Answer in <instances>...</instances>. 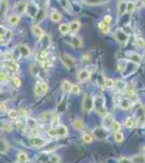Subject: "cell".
Returning a JSON list of instances; mask_svg holds the SVG:
<instances>
[{
    "label": "cell",
    "mask_w": 145,
    "mask_h": 163,
    "mask_svg": "<svg viewBox=\"0 0 145 163\" xmlns=\"http://www.w3.org/2000/svg\"><path fill=\"white\" fill-rule=\"evenodd\" d=\"M50 17H51V20L53 22H60L61 19H62V14H61L60 11H57V10H53L50 14Z\"/></svg>",
    "instance_id": "cell-17"
},
{
    "label": "cell",
    "mask_w": 145,
    "mask_h": 163,
    "mask_svg": "<svg viewBox=\"0 0 145 163\" xmlns=\"http://www.w3.org/2000/svg\"><path fill=\"white\" fill-rule=\"evenodd\" d=\"M127 96H128V97H132V98H135V97H137V95H135V93H134L133 90H128V91H127Z\"/></svg>",
    "instance_id": "cell-52"
},
{
    "label": "cell",
    "mask_w": 145,
    "mask_h": 163,
    "mask_svg": "<svg viewBox=\"0 0 145 163\" xmlns=\"http://www.w3.org/2000/svg\"><path fill=\"white\" fill-rule=\"evenodd\" d=\"M113 122H114V117H113V115L106 113V114L104 115V119H103V128L106 129V131L107 129L111 128Z\"/></svg>",
    "instance_id": "cell-7"
},
{
    "label": "cell",
    "mask_w": 145,
    "mask_h": 163,
    "mask_svg": "<svg viewBox=\"0 0 145 163\" xmlns=\"http://www.w3.org/2000/svg\"><path fill=\"white\" fill-rule=\"evenodd\" d=\"M135 45L137 47H144L145 46V40L143 38H137L135 40Z\"/></svg>",
    "instance_id": "cell-47"
},
{
    "label": "cell",
    "mask_w": 145,
    "mask_h": 163,
    "mask_svg": "<svg viewBox=\"0 0 145 163\" xmlns=\"http://www.w3.org/2000/svg\"><path fill=\"white\" fill-rule=\"evenodd\" d=\"M61 60H62L64 66L67 70H70L72 66L75 65V60H74V58L70 57L69 55H67V53H62V55H61Z\"/></svg>",
    "instance_id": "cell-4"
},
{
    "label": "cell",
    "mask_w": 145,
    "mask_h": 163,
    "mask_svg": "<svg viewBox=\"0 0 145 163\" xmlns=\"http://www.w3.org/2000/svg\"><path fill=\"white\" fill-rule=\"evenodd\" d=\"M111 22V15H105V17H104V19H103V23H105L106 25H108Z\"/></svg>",
    "instance_id": "cell-48"
},
{
    "label": "cell",
    "mask_w": 145,
    "mask_h": 163,
    "mask_svg": "<svg viewBox=\"0 0 145 163\" xmlns=\"http://www.w3.org/2000/svg\"><path fill=\"white\" fill-rule=\"evenodd\" d=\"M72 44H74V46H75L76 48L82 47V45H83V43H82V38H81V37H76V38L74 39Z\"/></svg>",
    "instance_id": "cell-37"
},
{
    "label": "cell",
    "mask_w": 145,
    "mask_h": 163,
    "mask_svg": "<svg viewBox=\"0 0 145 163\" xmlns=\"http://www.w3.org/2000/svg\"><path fill=\"white\" fill-rule=\"evenodd\" d=\"M82 140H83L85 144H91L92 140H93V135H92V134H89V133L85 134V135L82 136Z\"/></svg>",
    "instance_id": "cell-29"
},
{
    "label": "cell",
    "mask_w": 145,
    "mask_h": 163,
    "mask_svg": "<svg viewBox=\"0 0 145 163\" xmlns=\"http://www.w3.org/2000/svg\"><path fill=\"white\" fill-rule=\"evenodd\" d=\"M26 123H27V126H28V128H30V129L37 128V122H36V120H34L33 117H28Z\"/></svg>",
    "instance_id": "cell-27"
},
{
    "label": "cell",
    "mask_w": 145,
    "mask_h": 163,
    "mask_svg": "<svg viewBox=\"0 0 145 163\" xmlns=\"http://www.w3.org/2000/svg\"><path fill=\"white\" fill-rule=\"evenodd\" d=\"M7 110V106L4 102H0V112H4Z\"/></svg>",
    "instance_id": "cell-53"
},
{
    "label": "cell",
    "mask_w": 145,
    "mask_h": 163,
    "mask_svg": "<svg viewBox=\"0 0 145 163\" xmlns=\"http://www.w3.org/2000/svg\"><path fill=\"white\" fill-rule=\"evenodd\" d=\"M5 43H7V40H5V38H4V36L0 35V45H4Z\"/></svg>",
    "instance_id": "cell-56"
},
{
    "label": "cell",
    "mask_w": 145,
    "mask_h": 163,
    "mask_svg": "<svg viewBox=\"0 0 145 163\" xmlns=\"http://www.w3.org/2000/svg\"><path fill=\"white\" fill-rule=\"evenodd\" d=\"M140 1H142V2H145V0H140Z\"/></svg>",
    "instance_id": "cell-58"
},
{
    "label": "cell",
    "mask_w": 145,
    "mask_h": 163,
    "mask_svg": "<svg viewBox=\"0 0 145 163\" xmlns=\"http://www.w3.org/2000/svg\"><path fill=\"white\" fill-rule=\"evenodd\" d=\"M94 136L98 139H104L107 137V132L104 128H96L94 131Z\"/></svg>",
    "instance_id": "cell-13"
},
{
    "label": "cell",
    "mask_w": 145,
    "mask_h": 163,
    "mask_svg": "<svg viewBox=\"0 0 145 163\" xmlns=\"http://www.w3.org/2000/svg\"><path fill=\"white\" fill-rule=\"evenodd\" d=\"M30 145L33 147H35V148H41V147L46 146V144H47V142L43 139V138H40V137H31L30 138Z\"/></svg>",
    "instance_id": "cell-6"
},
{
    "label": "cell",
    "mask_w": 145,
    "mask_h": 163,
    "mask_svg": "<svg viewBox=\"0 0 145 163\" xmlns=\"http://www.w3.org/2000/svg\"><path fill=\"white\" fill-rule=\"evenodd\" d=\"M25 11L29 13L31 17H35V15H37V13H38V9L37 7L33 3H27L26 4V8H25Z\"/></svg>",
    "instance_id": "cell-10"
},
{
    "label": "cell",
    "mask_w": 145,
    "mask_h": 163,
    "mask_svg": "<svg viewBox=\"0 0 145 163\" xmlns=\"http://www.w3.org/2000/svg\"><path fill=\"white\" fill-rule=\"evenodd\" d=\"M115 38L119 44H124H124H127V41L129 40V35L126 34L124 30H120V28H119V30H116Z\"/></svg>",
    "instance_id": "cell-5"
},
{
    "label": "cell",
    "mask_w": 145,
    "mask_h": 163,
    "mask_svg": "<svg viewBox=\"0 0 145 163\" xmlns=\"http://www.w3.org/2000/svg\"><path fill=\"white\" fill-rule=\"evenodd\" d=\"M29 73L31 74V76H35V77H37L39 74V69L37 68V65L35 64V63H31L29 66Z\"/></svg>",
    "instance_id": "cell-26"
},
{
    "label": "cell",
    "mask_w": 145,
    "mask_h": 163,
    "mask_svg": "<svg viewBox=\"0 0 145 163\" xmlns=\"http://www.w3.org/2000/svg\"><path fill=\"white\" fill-rule=\"evenodd\" d=\"M134 8H135V3L132 1H128L126 4V11L128 13H132L134 11Z\"/></svg>",
    "instance_id": "cell-31"
},
{
    "label": "cell",
    "mask_w": 145,
    "mask_h": 163,
    "mask_svg": "<svg viewBox=\"0 0 145 163\" xmlns=\"http://www.w3.org/2000/svg\"><path fill=\"white\" fill-rule=\"evenodd\" d=\"M119 163H132L131 162V160L128 159V158H121L119 160Z\"/></svg>",
    "instance_id": "cell-54"
},
{
    "label": "cell",
    "mask_w": 145,
    "mask_h": 163,
    "mask_svg": "<svg viewBox=\"0 0 145 163\" xmlns=\"http://www.w3.org/2000/svg\"><path fill=\"white\" fill-rule=\"evenodd\" d=\"M124 126H126L127 128H132L133 126H134V122H133L132 117H127V119H126Z\"/></svg>",
    "instance_id": "cell-38"
},
{
    "label": "cell",
    "mask_w": 145,
    "mask_h": 163,
    "mask_svg": "<svg viewBox=\"0 0 145 163\" xmlns=\"http://www.w3.org/2000/svg\"><path fill=\"white\" fill-rule=\"evenodd\" d=\"M31 32H33V34L35 35V36H37L38 38H40V37H42L43 35V30L42 28L40 27L39 25H37V24H35V25L31 26Z\"/></svg>",
    "instance_id": "cell-12"
},
{
    "label": "cell",
    "mask_w": 145,
    "mask_h": 163,
    "mask_svg": "<svg viewBox=\"0 0 145 163\" xmlns=\"http://www.w3.org/2000/svg\"><path fill=\"white\" fill-rule=\"evenodd\" d=\"M90 77V72L88 70L82 69L77 73V81L78 82H85Z\"/></svg>",
    "instance_id": "cell-9"
},
{
    "label": "cell",
    "mask_w": 145,
    "mask_h": 163,
    "mask_svg": "<svg viewBox=\"0 0 145 163\" xmlns=\"http://www.w3.org/2000/svg\"><path fill=\"white\" fill-rule=\"evenodd\" d=\"M114 83H115V82L113 81L111 78H106V79L104 81V86H105L106 88H111V87L114 86Z\"/></svg>",
    "instance_id": "cell-40"
},
{
    "label": "cell",
    "mask_w": 145,
    "mask_h": 163,
    "mask_svg": "<svg viewBox=\"0 0 145 163\" xmlns=\"http://www.w3.org/2000/svg\"><path fill=\"white\" fill-rule=\"evenodd\" d=\"M119 104H120V108L124 109V110H129L131 108V101L129 99H121Z\"/></svg>",
    "instance_id": "cell-20"
},
{
    "label": "cell",
    "mask_w": 145,
    "mask_h": 163,
    "mask_svg": "<svg viewBox=\"0 0 145 163\" xmlns=\"http://www.w3.org/2000/svg\"><path fill=\"white\" fill-rule=\"evenodd\" d=\"M72 125H74V127H75L77 131H83V129H85V124H83V121L81 120L80 117H77V119H75V120H74V123H72Z\"/></svg>",
    "instance_id": "cell-14"
},
{
    "label": "cell",
    "mask_w": 145,
    "mask_h": 163,
    "mask_svg": "<svg viewBox=\"0 0 145 163\" xmlns=\"http://www.w3.org/2000/svg\"><path fill=\"white\" fill-rule=\"evenodd\" d=\"M41 87H42L43 94H44V93H47L48 91V84L47 83H41Z\"/></svg>",
    "instance_id": "cell-55"
},
{
    "label": "cell",
    "mask_w": 145,
    "mask_h": 163,
    "mask_svg": "<svg viewBox=\"0 0 145 163\" xmlns=\"http://www.w3.org/2000/svg\"><path fill=\"white\" fill-rule=\"evenodd\" d=\"M72 84H70V82L67 81V79H64V81H62V91L64 93V94H67V93H69L70 91V88H72Z\"/></svg>",
    "instance_id": "cell-16"
},
{
    "label": "cell",
    "mask_w": 145,
    "mask_h": 163,
    "mask_svg": "<svg viewBox=\"0 0 145 163\" xmlns=\"http://www.w3.org/2000/svg\"><path fill=\"white\" fill-rule=\"evenodd\" d=\"M118 14H119V17L121 15H124V11H126V4H124V0H119V2H118Z\"/></svg>",
    "instance_id": "cell-24"
},
{
    "label": "cell",
    "mask_w": 145,
    "mask_h": 163,
    "mask_svg": "<svg viewBox=\"0 0 145 163\" xmlns=\"http://www.w3.org/2000/svg\"><path fill=\"white\" fill-rule=\"evenodd\" d=\"M59 30H60V32L62 33V34H67V33H69V25L68 24H61L60 26H59Z\"/></svg>",
    "instance_id": "cell-34"
},
{
    "label": "cell",
    "mask_w": 145,
    "mask_h": 163,
    "mask_svg": "<svg viewBox=\"0 0 145 163\" xmlns=\"http://www.w3.org/2000/svg\"><path fill=\"white\" fill-rule=\"evenodd\" d=\"M124 139V136L122 133H120V132L119 133H115V140L117 142H122Z\"/></svg>",
    "instance_id": "cell-41"
},
{
    "label": "cell",
    "mask_w": 145,
    "mask_h": 163,
    "mask_svg": "<svg viewBox=\"0 0 145 163\" xmlns=\"http://www.w3.org/2000/svg\"><path fill=\"white\" fill-rule=\"evenodd\" d=\"M48 163H61V158L59 155H51V157H49Z\"/></svg>",
    "instance_id": "cell-35"
},
{
    "label": "cell",
    "mask_w": 145,
    "mask_h": 163,
    "mask_svg": "<svg viewBox=\"0 0 145 163\" xmlns=\"http://www.w3.org/2000/svg\"><path fill=\"white\" fill-rule=\"evenodd\" d=\"M68 134V129L65 125H57L53 128H50L48 131L49 137H65Z\"/></svg>",
    "instance_id": "cell-1"
},
{
    "label": "cell",
    "mask_w": 145,
    "mask_h": 163,
    "mask_svg": "<svg viewBox=\"0 0 145 163\" xmlns=\"http://www.w3.org/2000/svg\"><path fill=\"white\" fill-rule=\"evenodd\" d=\"M51 122L54 127L57 126L59 123H60V115H59L57 113H53V114H52V117H51Z\"/></svg>",
    "instance_id": "cell-32"
},
{
    "label": "cell",
    "mask_w": 145,
    "mask_h": 163,
    "mask_svg": "<svg viewBox=\"0 0 145 163\" xmlns=\"http://www.w3.org/2000/svg\"><path fill=\"white\" fill-rule=\"evenodd\" d=\"M80 28V22L79 21H72L69 25V32L72 34H76Z\"/></svg>",
    "instance_id": "cell-15"
},
{
    "label": "cell",
    "mask_w": 145,
    "mask_h": 163,
    "mask_svg": "<svg viewBox=\"0 0 145 163\" xmlns=\"http://www.w3.org/2000/svg\"><path fill=\"white\" fill-rule=\"evenodd\" d=\"M9 117L11 120H16L17 117H18V112L16 110H10L9 111Z\"/></svg>",
    "instance_id": "cell-39"
},
{
    "label": "cell",
    "mask_w": 145,
    "mask_h": 163,
    "mask_svg": "<svg viewBox=\"0 0 145 163\" xmlns=\"http://www.w3.org/2000/svg\"><path fill=\"white\" fill-rule=\"evenodd\" d=\"M17 127H18V129H21V132H23V133H24V132L26 131L25 125L23 124L21 121H20V122H17Z\"/></svg>",
    "instance_id": "cell-49"
},
{
    "label": "cell",
    "mask_w": 145,
    "mask_h": 163,
    "mask_svg": "<svg viewBox=\"0 0 145 163\" xmlns=\"http://www.w3.org/2000/svg\"><path fill=\"white\" fill-rule=\"evenodd\" d=\"M7 81V74L4 72H0V83H4Z\"/></svg>",
    "instance_id": "cell-50"
},
{
    "label": "cell",
    "mask_w": 145,
    "mask_h": 163,
    "mask_svg": "<svg viewBox=\"0 0 145 163\" xmlns=\"http://www.w3.org/2000/svg\"><path fill=\"white\" fill-rule=\"evenodd\" d=\"M12 84H13V86L15 87V88H18V87H21V79L18 77H16V76H14L13 77V79H12Z\"/></svg>",
    "instance_id": "cell-43"
},
{
    "label": "cell",
    "mask_w": 145,
    "mask_h": 163,
    "mask_svg": "<svg viewBox=\"0 0 145 163\" xmlns=\"http://www.w3.org/2000/svg\"><path fill=\"white\" fill-rule=\"evenodd\" d=\"M51 115H52V113H49V112H47V113H46V112H44V113H42V114H41V120H42L43 122H47V121L51 120V119L49 117V116H51Z\"/></svg>",
    "instance_id": "cell-46"
},
{
    "label": "cell",
    "mask_w": 145,
    "mask_h": 163,
    "mask_svg": "<svg viewBox=\"0 0 145 163\" xmlns=\"http://www.w3.org/2000/svg\"><path fill=\"white\" fill-rule=\"evenodd\" d=\"M105 1H106V0H85V3L94 6V4H101V3H103V2H105Z\"/></svg>",
    "instance_id": "cell-42"
},
{
    "label": "cell",
    "mask_w": 145,
    "mask_h": 163,
    "mask_svg": "<svg viewBox=\"0 0 145 163\" xmlns=\"http://www.w3.org/2000/svg\"><path fill=\"white\" fill-rule=\"evenodd\" d=\"M1 127L5 132H12V125H11V123H9V122H3L1 124Z\"/></svg>",
    "instance_id": "cell-36"
},
{
    "label": "cell",
    "mask_w": 145,
    "mask_h": 163,
    "mask_svg": "<svg viewBox=\"0 0 145 163\" xmlns=\"http://www.w3.org/2000/svg\"><path fill=\"white\" fill-rule=\"evenodd\" d=\"M117 68H118V71L119 72H124L126 68H127V61L126 60H119L118 63H117Z\"/></svg>",
    "instance_id": "cell-28"
},
{
    "label": "cell",
    "mask_w": 145,
    "mask_h": 163,
    "mask_svg": "<svg viewBox=\"0 0 145 163\" xmlns=\"http://www.w3.org/2000/svg\"><path fill=\"white\" fill-rule=\"evenodd\" d=\"M98 28L102 30L103 34H108V33H109V27H108V25H106V24L103 23V22L98 23Z\"/></svg>",
    "instance_id": "cell-30"
},
{
    "label": "cell",
    "mask_w": 145,
    "mask_h": 163,
    "mask_svg": "<svg viewBox=\"0 0 145 163\" xmlns=\"http://www.w3.org/2000/svg\"><path fill=\"white\" fill-rule=\"evenodd\" d=\"M9 24L12 26H15L18 24V22H20V17L17 15V14H12V15H10L9 17Z\"/></svg>",
    "instance_id": "cell-19"
},
{
    "label": "cell",
    "mask_w": 145,
    "mask_h": 163,
    "mask_svg": "<svg viewBox=\"0 0 145 163\" xmlns=\"http://www.w3.org/2000/svg\"><path fill=\"white\" fill-rule=\"evenodd\" d=\"M130 60L135 64H140L141 63V56L137 52H132V53H130Z\"/></svg>",
    "instance_id": "cell-22"
},
{
    "label": "cell",
    "mask_w": 145,
    "mask_h": 163,
    "mask_svg": "<svg viewBox=\"0 0 145 163\" xmlns=\"http://www.w3.org/2000/svg\"><path fill=\"white\" fill-rule=\"evenodd\" d=\"M15 51H16L21 57H24V58L28 57L30 53L29 48L27 47V46H25V45H20V46H17V47L15 48Z\"/></svg>",
    "instance_id": "cell-8"
},
{
    "label": "cell",
    "mask_w": 145,
    "mask_h": 163,
    "mask_svg": "<svg viewBox=\"0 0 145 163\" xmlns=\"http://www.w3.org/2000/svg\"><path fill=\"white\" fill-rule=\"evenodd\" d=\"M8 32H7V28L4 27V26L0 25V35H2V36H4V35L7 34Z\"/></svg>",
    "instance_id": "cell-51"
},
{
    "label": "cell",
    "mask_w": 145,
    "mask_h": 163,
    "mask_svg": "<svg viewBox=\"0 0 145 163\" xmlns=\"http://www.w3.org/2000/svg\"><path fill=\"white\" fill-rule=\"evenodd\" d=\"M82 109H83V112H85V113L92 111V109H93V98L90 94L85 95L83 101H82Z\"/></svg>",
    "instance_id": "cell-3"
},
{
    "label": "cell",
    "mask_w": 145,
    "mask_h": 163,
    "mask_svg": "<svg viewBox=\"0 0 145 163\" xmlns=\"http://www.w3.org/2000/svg\"><path fill=\"white\" fill-rule=\"evenodd\" d=\"M93 108L96 110V113L98 115L104 116L106 114V109H105V98L103 96H98L95 99H93Z\"/></svg>",
    "instance_id": "cell-2"
},
{
    "label": "cell",
    "mask_w": 145,
    "mask_h": 163,
    "mask_svg": "<svg viewBox=\"0 0 145 163\" xmlns=\"http://www.w3.org/2000/svg\"><path fill=\"white\" fill-rule=\"evenodd\" d=\"M17 161L20 163L27 162V161H28V155H27V153L24 152V151H20V152L17 153Z\"/></svg>",
    "instance_id": "cell-21"
},
{
    "label": "cell",
    "mask_w": 145,
    "mask_h": 163,
    "mask_svg": "<svg viewBox=\"0 0 145 163\" xmlns=\"http://www.w3.org/2000/svg\"><path fill=\"white\" fill-rule=\"evenodd\" d=\"M70 93L74 95H78L80 93V87L78 85H72V88H70Z\"/></svg>",
    "instance_id": "cell-44"
},
{
    "label": "cell",
    "mask_w": 145,
    "mask_h": 163,
    "mask_svg": "<svg viewBox=\"0 0 145 163\" xmlns=\"http://www.w3.org/2000/svg\"></svg>",
    "instance_id": "cell-59"
},
{
    "label": "cell",
    "mask_w": 145,
    "mask_h": 163,
    "mask_svg": "<svg viewBox=\"0 0 145 163\" xmlns=\"http://www.w3.org/2000/svg\"><path fill=\"white\" fill-rule=\"evenodd\" d=\"M132 163H145V155H134L131 160Z\"/></svg>",
    "instance_id": "cell-25"
},
{
    "label": "cell",
    "mask_w": 145,
    "mask_h": 163,
    "mask_svg": "<svg viewBox=\"0 0 145 163\" xmlns=\"http://www.w3.org/2000/svg\"><path fill=\"white\" fill-rule=\"evenodd\" d=\"M111 128H113V131H114V133H119L120 131H121V125H120L119 122L114 121L113 124H111Z\"/></svg>",
    "instance_id": "cell-33"
},
{
    "label": "cell",
    "mask_w": 145,
    "mask_h": 163,
    "mask_svg": "<svg viewBox=\"0 0 145 163\" xmlns=\"http://www.w3.org/2000/svg\"><path fill=\"white\" fill-rule=\"evenodd\" d=\"M34 91H35V95H36V97H40V96H42V95H43L42 87H41V83H40V82L36 83Z\"/></svg>",
    "instance_id": "cell-23"
},
{
    "label": "cell",
    "mask_w": 145,
    "mask_h": 163,
    "mask_svg": "<svg viewBox=\"0 0 145 163\" xmlns=\"http://www.w3.org/2000/svg\"><path fill=\"white\" fill-rule=\"evenodd\" d=\"M8 66H9V70L11 72H13V73H17L20 71V65L17 64L15 61H10L8 63Z\"/></svg>",
    "instance_id": "cell-18"
},
{
    "label": "cell",
    "mask_w": 145,
    "mask_h": 163,
    "mask_svg": "<svg viewBox=\"0 0 145 163\" xmlns=\"http://www.w3.org/2000/svg\"><path fill=\"white\" fill-rule=\"evenodd\" d=\"M9 148H10L9 142L5 139H3V138H0V152L1 153H7Z\"/></svg>",
    "instance_id": "cell-11"
},
{
    "label": "cell",
    "mask_w": 145,
    "mask_h": 163,
    "mask_svg": "<svg viewBox=\"0 0 145 163\" xmlns=\"http://www.w3.org/2000/svg\"><path fill=\"white\" fill-rule=\"evenodd\" d=\"M114 86L116 88H118V89H124L126 87V85H124V83H122V81H116L114 83Z\"/></svg>",
    "instance_id": "cell-45"
},
{
    "label": "cell",
    "mask_w": 145,
    "mask_h": 163,
    "mask_svg": "<svg viewBox=\"0 0 145 163\" xmlns=\"http://www.w3.org/2000/svg\"><path fill=\"white\" fill-rule=\"evenodd\" d=\"M90 58H91V57H90V55H85L82 59H83V61H85V62H87V61H90Z\"/></svg>",
    "instance_id": "cell-57"
}]
</instances>
